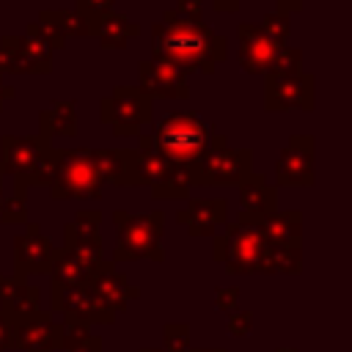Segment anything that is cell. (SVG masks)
<instances>
[{
    "mask_svg": "<svg viewBox=\"0 0 352 352\" xmlns=\"http://www.w3.org/2000/svg\"><path fill=\"white\" fill-rule=\"evenodd\" d=\"M151 107L154 102L138 85H116L99 102V121L107 124L116 138H132L154 121Z\"/></svg>",
    "mask_w": 352,
    "mask_h": 352,
    "instance_id": "7",
    "label": "cell"
},
{
    "mask_svg": "<svg viewBox=\"0 0 352 352\" xmlns=\"http://www.w3.org/2000/svg\"><path fill=\"white\" fill-rule=\"evenodd\" d=\"M0 206H3V176H0Z\"/></svg>",
    "mask_w": 352,
    "mask_h": 352,
    "instance_id": "45",
    "label": "cell"
},
{
    "mask_svg": "<svg viewBox=\"0 0 352 352\" xmlns=\"http://www.w3.org/2000/svg\"><path fill=\"white\" fill-rule=\"evenodd\" d=\"M151 195L154 198H162V201H168V198H187L190 195V182H187L184 168L176 165V170L170 176H165L157 187H151Z\"/></svg>",
    "mask_w": 352,
    "mask_h": 352,
    "instance_id": "31",
    "label": "cell"
},
{
    "mask_svg": "<svg viewBox=\"0 0 352 352\" xmlns=\"http://www.w3.org/2000/svg\"><path fill=\"white\" fill-rule=\"evenodd\" d=\"M69 352H102V338H99V336H88L85 341H80V344L72 346Z\"/></svg>",
    "mask_w": 352,
    "mask_h": 352,
    "instance_id": "40",
    "label": "cell"
},
{
    "mask_svg": "<svg viewBox=\"0 0 352 352\" xmlns=\"http://www.w3.org/2000/svg\"><path fill=\"white\" fill-rule=\"evenodd\" d=\"M38 300H41V292L19 278H8V275H0V314H6L11 322H19L38 308Z\"/></svg>",
    "mask_w": 352,
    "mask_h": 352,
    "instance_id": "18",
    "label": "cell"
},
{
    "mask_svg": "<svg viewBox=\"0 0 352 352\" xmlns=\"http://www.w3.org/2000/svg\"><path fill=\"white\" fill-rule=\"evenodd\" d=\"M0 176H3V170H0Z\"/></svg>",
    "mask_w": 352,
    "mask_h": 352,
    "instance_id": "47",
    "label": "cell"
},
{
    "mask_svg": "<svg viewBox=\"0 0 352 352\" xmlns=\"http://www.w3.org/2000/svg\"><path fill=\"white\" fill-rule=\"evenodd\" d=\"M250 170H253V151L231 148L223 132H212L206 154L184 168L190 187H231L239 184Z\"/></svg>",
    "mask_w": 352,
    "mask_h": 352,
    "instance_id": "4",
    "label": "cell"
},
{
    "mask_svg": "<svg viewBox=\"0 0 352 352\" xmlns=\"http://www.w3.org/2000/svg\"><path fill=\"white\" fill-rule=\"evenodd\" d=\"M264 107L270 113L305 110L316 107V77L311 72H297L289 77L264 74Z\"/></svg>",
    "mask_w": 352,
    "mask_h": 352,
    "instance_id": "9",
    "label": "cell"
},
{
    "mask_svg": "<svg viewBox=\"0 0 352 352\" xmlns=\"http://www.w3.org/2000/svg\"><path fill=\"white\" fill-rule=\"evenodd\" d=\"M138 33H140V25L138 22H132L129 16L113 11V14H107L99 22L96 38H99V47H104V50H124Z\"/></svg>",
    "mask_w": 352,
    "mask_h": 352,
    "instance_id": "24",
    "label": "cell"
},
{
    "mask_svg": "<svg viewBox=\"0 0 352 352\" xmlns=\"http://www.w3.org/2000/svg\"><path fill=\"white\" fill-rule=\"evenodd\" d=\"M314 135H292L275 160V187H311L314 176Z\"/></svg>",
    "mask_w": 352,
    "mask_h": 352,
    "instance_id": "10",
    "label": "cell"
},
{
    "mask_svg": "<svg viewBox=\"0 0 352 352\" xmlns=\"http://www.w3.org/2000/svg\"><path fill=\"white\" fill-rule=\"evenodd\" d=\"M14 96H16V88L14 85H6L3 77H0V110H3V102L6 99H14Z\"/></svg>",
    "mask_w": 352,
    "mask_h": 352,
    "instance_id": "43",
    "label": "cell"
},
{
    "mask_svg": "<svg viewBox=\"0 0 352 352\" xmlns=\"http://www.w3.org/2000/svg\"><path fill=\"white\" fill-rule=\"evenodd\" d=\"M50 148H52V140L41 138V135H28V138L3 135L0 138V170H3V176H14V179L28 176Z\"/></svg>",
    "mask_w": 352,
    "mask_h": 352,
    "instance_id": "12",
    "label": "cell"
},
{
    "mask_svg": "<svg viewBox=\"0 0 352 352\" xmlns=\"http://www.w3.org/2000/svg\"><path fill=\"white\" fill-rule=\"evenodd\" d=\"M275 3H278V11L280 14H297L305 0H275Z\"/></svg>",
    "mask_w": 352,
    "mask_h": 352,
    "instance_id": "41",
    "label": "cell"
},
{
    "mask_svg": "<svg viewBox=\"0 0 352 352\" xmlns=\"http://www.w3.org/2000/svg\"><path fill=\"white\" fill-rule=\"evenodd\" d=\"M190 349H192L190 324H184V322L165 324V349L162 352H190Z\"/></svg>",
    "mask_w": 352,
    "mask_h": 352,
    "instance_id": "34",
    "label": "cell"
},
{
    "mask_svg": "<svg viewBox=\"0 0 352 352\" xmlns=\"http://www.w3.org/2000/svg\"><path fill=\"white\" fill-rule=\"evenodd\" d=\"M198 3H201V0H198ZM239 6H242V0H212V8H214V11H228V14H231V11H236Z\"/></svg>",
    "mask_w": 352,
    "mask_h": 352,
    "instance_id": "42",
    "label": "cell"
},
{
    "mask_svg": "<svg viewBox=\"0 0 352 352\" xmlns=\"http://www.w3.org/2000/svg\"><path fill=\"white\" fill-rule=\"evenodd\" d=\"M91 160L104 184L129 187V165L132 148H91Z\"/></svg>",
    "mask_w": 352,
    "mask_h": 352,
    "instance_id": "23",
    "label": "cell"
},
{
    "mask_svg": "<svg viewBox=\"0 0 352 352\" xmlns=\"http://www.w3.org/2000/svg\"><path fill=\"white\" fill-rule=\"evenodd\" d=\"M52 69L30 58L22 47V36L0 38V77L3 74H50Z\"/></svg>",
    "mask_w": 352,
    "mask_h": 352,
    "instance_id": "22",
    "label": "cell"
},
{
    "mask_svg": "<svg viewBox=\"0 0 352 352\" xmlns=\"http://www.w3.org/2000/svg\"><path fill=\"white\" fill-rule=\"evenodd\" d=\"M11 346H14V322L6 314H0V352H6Z\"/></svg>",
    "mask_w": 352,
    "mask_h": 352,
    "instance_id": "38",
    "label": "cell"
},
{
    "mask_svg": "<svg viewBox=\"0 0 352 352\" xmlns=\"http://www.w3.org/2000/svg\"><path fill=\"white\" fill-rule=\"evenodd\" d=\"M173 11H176V14H182V16H192V19H201V14H204L198 0H176Z\"/></svg>",
    "mask_w": 352,
    "mask_h": 352,
    "instance_id": "39",
    "label": "cell"
},
{
    "mask_svg": "<svg viewBox=\"0 0 352 352\" xmlns=\"http://www.w3.org/2000/svg\"><path fill=\"white\" fill-rule=\"evenodd\" d=\"M226 327L231 336H248L253 327V311H231V316L226 319Z\"/></svg>",
    "mask_w": 352,
    "mask_h": 352,
    "instance_id": "37",
    "label": "cell"
},
{
    "mask_svg": "<svg viewBox=\"0 0 352 352\" xmlns=\"http://www.w3.org/2000/svg\"><path fill=\"white\" fill-rule=\"evenodd\" d=\"M116 8V0H74V11L91 25V36L96 38V30H99V22L113 14Z\"/></svg>",
    "mask_w": 352,
    "mask_h": 352,
    "instance_id": "32",
    "label": "cell"
},
{
    "mask_svg": "<svg viewBox=\"0 0 352 352\" xmlns=\"http://www.w3.org/2000/svg\"><path fill=\"white\" fill-rule=\"evenodd\" d=\"M302 270V248L289 245V248H267L261 275H297Z\"/></svg>",
    "mask_w": 352,
    "mask_h": 352,
    "instance_id": "27",
    "label": "cell"
},
{
    "mask_svg": "<svg viewBox=\"0 0 352 352\" xmlns=\"http://www.w3.org/2000/svg\"><path fill=\"white\" fill-rule=\"evenodd\" d=\"M55 160H58V148L52 146V148L36 162V168H33L28 176L14 179V195L28 198V187H50V184H52V176H55Z\"/></svg>",
    "mask_w": 352,
    "mask_h": 352,
    "instance_id": "28",
    "label": "cell"
},
{
    "mask_svg": "<svg viewBox=\"0 0 352 352\" xmlns=\"http://www.w3.org/2000/svg\"><path fill=\"white\" fill-rule=\"evenodd\" d=\"M113 223L118 231V242L113 248L110 261H138V258H148V261H165V250H162V231H165V212L154 209V212H143V214H132L124 209L113 212Z\"/></svg>",
    "mask_w": 352,
    "mask_h": 352,
    "instance_id": "3",
    "label": "cell"
},
{
    "mask_svg": "<svg viewBox=\"0 0 352 352\" xmlns=\"http://www.w3.org/2000/svg\"><path fill=\"white\" fill-rule=\"evenodd\" d=\"M88 283H91V289L96 292V297L102 300V305H104L110 314L126 311V305L140 297V289L132 286V283L126 280V275L116 272V267H110V270L94 275Z\"/></svg>",
    "mask_w": 352,
    "mask_h": 352,
    "instance_id": "19",
    "label": "cell"
},
{
    "mask_svg": "<svg viewBox=\"0 0 352 352\" xmlns=\"http://www.w3.org/2000/svg\"><path fill=\"white\" fill-rule=\"evenodd\" d=\"M140 352H162V349H151V346H143Z\"/></svg>",
    "mask_w": 352,
    "mask_h": 352,
    "instance_id": "46",
    "label": "cell"
},
{
    "mask_svg": "<svg viewBox=\"0 0 352 352\" xmlns=\"http://www.w3.org/2000/svg\"><path fill=\"white\" fill-rule=\"evenodd\" d=\"M77 102L74 99H52L47 104V110L38 113V135L41 138H55V135H66L74 138L77 135Z\"/></svg>",
    "mask_w": 352,
    "mask_h": 352,
    "instance_id": "21",
    "label": "cell"
},
{
    "mask_svg": "<svg viewBox=\"0 0 352 352\" xmlns=\"http://www.w3.org/2000/svg\"><path fill=\"white\" fill-rule=\"evenodd\" d=\"M55 245L41 231L38 223H25V231L14 236V278L25 280L28 275H47L52 264Z\"/></svg>",
    "mask_w": 352,
    "mask_h": 352,
    "instance_id": "11",
    "label": "cell"
},
{
    "mask_svg": "<svg viewBox=\"0 0 352 352\" xmlns=\"http://www.w3.org/2000/svg\"><path fill=\"white\" fill-rule=\"evenodd\" d=\"M176 223H182L192 236H214L228 223V201L226 198H187V206L176 212Z\"/></svg>",
    "mask_w": 352,
    "mask_h": 352,
    "instance_id": "13",
    "label": "cell"
},
{
    "mask_svg": "<svg viewBox=\"0 0 352 352\" xmlns=\"http://www.w3.org/2000/svg\"><path fill=\"white\" fill-rule=\"evenodd\" d=\"M228 58L226 36L214 33L204 19L182 16L173 8L151 25V58L157 63L173 66L184 77L190 74H214Z\"/></svg>",
    "mask_w": 352,
    "mask_h": 352,
    "instance_id": "1",
    "label": "cell"
},
{
    "mask_svg": "<svg viewBox=\"0 0 352 352\" xmlns=\"http://www.w3.org/2000/svg\"><path fill=\"white\" fill-rule=\"evenodd\" d=\"M236 187H239V217H236V223L256 226L261 217L278 212V187L270 184L261 173L250 170Z\"/></svg>",
    "mask_w": 352,
    "mask_h": 352,
    "instance_id": "15",
    "label": "cell"
},
{
    "mask_svg": "<svg viewBox=\"0 0 352 352\" xmlns=\"http://www.w3.org/2000/svg\"><path fill=\"white\" fill-rule=\"evenodd\" d=\"M256 228L261 231V236H264V242L270 248L300 245V239H302V212H297V209L272 212V214L261 217L256 223Z\"/></svg>",
    "mask_w": 352,
    "mask_h": 352,
    "instance_id": "20",
    "label": "cell"
},
{
    "mask_svg": "<svg viewBox=\"0 0 352 352\" xmlns=\"http://www.w3.org/2000/svg\"><path fill=\"white\" fill-rule=\"evenodd\" d=\"M22 47H25V52H28L30 58H36L38 63H44V66L52 69V47L47 44V38H44V33H41V28H38L36 22H30V25L25 28V33H22Z\"/></svg>",
    "mask_w": 352,
    "mask_h": 352,
    "instance_id": "29",
    "label": "cell"
},
{
    "mask_svg": "<svg viewBox=\"0 0 352 352\" xmlns=\"http://www.w3.org/2000/svg\"><path fill=\"white\" fill-rule=\"evenodd\" d=\"M138 88L154 102V99H187L190 85L182 72L173 66L157 63V60H140L138 63Z\"/></svg>",
    "mask_w": 352,
    "mask_h": 352,
    "instance_id": "14",
    "label": "cell"
},
{
    "mask_svg": "<svg viewBox=\"0 0 352 352\" xmlns=\"http://www.w3.org/2000/svg\"><path fill=\"white\" fill-rule=\"evenodd\" d=\"M47 275L52 278L55 286H82V283L91 280L88 270H85L66 248H55L52 264H50V272H47Z\"/></svg>",
    "mask_w": 352,
    "mask_h": 352,
    "instance_id": "26",
    "label": "cell"
},
{
    "mask_svg": "<svg viewBox=\"0 0 352 352\" xmlns=\"http://www.w3.org/2000/svg\"><path fill=\"white\" fill-rule=\"evenodd\" d=\"M38 25L55 30L63 41L66 38H85V36H91V25L74 8H69V11L66 8H47V11L38 14Z\"/></svg>",
    "mask_w": 352,
    "mask_h": 352,
    "instance_id": "25",
    "label": "cell"
},
{
    "mask_svg": "<svg viewBox=\"0 0 352 352\" xmlns=\"http://www.w3.org/2000/svg\"><path fill=\"white\" fill-rule=\"evenodd\" d=\"M267 242L261 231L250 223H226L220 234L212 236V256L220 261L231 275H256L261 272Z\"/></svg>",
    "mask_w": 352,
    "mask_h": 352,
    "instance_id": "5",
    "label": "cell"
},
{
    "mask_svg": "<svg viewBox=\"0 0 352 352\" xmlns=\"http://www.w3.org/2000/svg\"><path fill=\"white\" fill-rule=\"evenodd\" d=\"M258 30L272 41V44H278V47H283L286 44V38H289V33H292V22H289V14H280V11H272V14H267L264 19H261V25H258Z\"/></svg>",
    "mask_w": 352,
    "mask_h": 352,
    "instance_id": "33",
    "label": "cell"
},
{
    "mask_svg": "<svg viewBox=\"0 0 352 352\" xmlns=\"http://www.w3.org/2000/svg\"><path fill=\"white\" fill-rule=\"evenodd\" d=\"M50 314H60V322H77V324H110L116 322V314H110L102 300L96 297V292L91 289V283L82 286H55L50 292Z\"/></svg>",
    "mask_w": 352,
    "mask_h": 352,
    "instance_id": "8",
    "label": "cell"
},
{
    "mask_svg": "<svg viewBox=\"0 0 352 352\" xmlns=\"http://www.w3.org/2000/svg\"><path fill=\"white\" fill-rule=\"evenodd\" d=\"M0 223L6 226H25L28 223V198L11 195L0 206Z\"/></svg>",
    "mask_w": 352,
    "mask_h": 352,
    "instance_id": "35",
    "label": "cell"
},
{
    "mask_svg": "<svg viewBox=\"0 0 352 352\" xmlns=\"http://www.w3.org/2000/svg\"><path fill=\"white\" fill-rule=\"evenodd\" d=\"M60 322L50 311H36L14 322V346L22 352H55Z\"/></svg>",
    "mask_w": 352,
    "mask_h": 352,
    "instance_id": "16",
    "label": "cell"
},
{
    "mask_svg": "<svg viewBox=\"0 0 352 352\" xmlns=\"http://www.w3.org/2000/svg\"><path fill=\"white\" fill-rule=\"evenodd\" d=\"M236 36H239V66H242V72L267 74L270 66H272V58L278 52V44H272L258 30V25H248V22H239Z\"/></svg>",
    "mask_w": 352,
    "mask_h": 352,
    "instance_id": "17",
    "label": "cell"
},
{
    "mask_svg": "<svg viewBox=\"0 0 352 352\" xmlns=\"http://www.w3.org/2000/svg\"><path fill=\"white\" fill-rule=\"evenodd\" d=\"M302 72V50L300 47H278L275 58H272V66L267 74L272 77H289V74H297Z\"/></svg>",
    "mask_w": 352,
    "mask_h": 352,
    "instance_id": "30",
    "label": "cell"
},
{
    "mask_svg": "<svg viewBox=\"0 0 352 352\" xmlns=\"http://www.w3.org/2000/svg\"><path fill=\"white\" fill-rule=\"evenodd\" d=\"M212 132H217L212 121H206L204 116L192 110H182V113H170L160 118L154 124V132L148 135H151L157 154H162L173 165L187 168L206 154Z\"/></svg>",
    "mask_w": 352,
    "mask_h": 352,
    "instance_id": "2",
    "label": "cell"
},
{
    "mask_svg": "<svg viewBox=\"0 0 352 352\" xmlns=\"http://www.w3.org/2000/svg\"><path fill=\"white\" fill-rule=\"evenodd\" d=\"M275 352H297V349H294V346H278Z\"/></svg>",
    "mask_w": 352,
    "mask_h": 352,
    "instance_id": "44",
    "label": "cell"
},
{
    "mask_svg": "<svg viewBox=\"0 0 352 352\" xmlns=\"http://www.w3.org/2000/svg\"><path fill=\"white\" fill-rule=\"evenodd\" d=\"M102 176L91 160V148H58L55 176L50 184V195L55 201L72 198H102Z\"/></svg>",
    "mask_w": 352,
    "mask_h": 352,
    "instance_id": "6",
    "label": "cell"
},
{
    "mask_svg": "<svg viewBox=\"0 0 352 352\" xmlns=\"http://www.w3.org/2000/svg\"><path fill=\"white\" fill-rule=\"evenodd\" d=\"M236 302H239V289L236 286H217L214 289V308L217 311H236Z\"/></svg>",
    "mask_w": 352,
    "mask_h": 352,
    "instance_id": "36",
    "label": "cell"
}]
</instances>
